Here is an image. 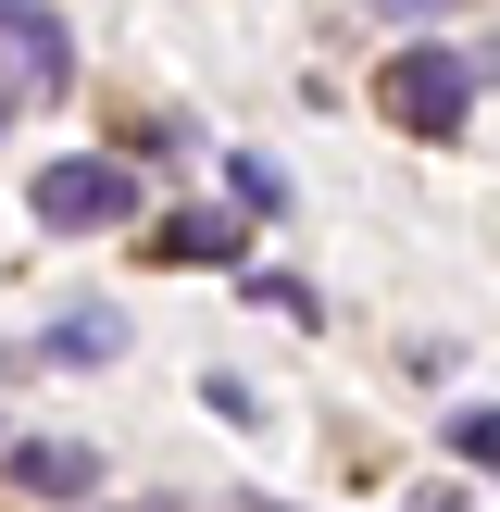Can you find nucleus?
Listing matches in <instances>:
<instances>
[{"label": "nucleus", "instance_id": "obj_8", "mask_svg": "<svg viewBox=\"0 0 500 512\" xmlns=\"http://www.w3.org/2000/svg\"><path fill=\"white\" fill-rule=\"evenodd\" d=\"M500 450V425H488V400H463V413H450V463H488Z\"/></svg>", "mask_w": 500, "mask_h": 512}, {"label": "nucleus", "instance_id": "obj_6", "mask_svg": "<svg viewBox=\"0 0 500 512\" xmlns=\"http://www.w3.org/2000/svg\"><path fill=\"white\" fill-rule=\"evenodd\" d=\"M225 188H238V213H288V175H275V163H250V150L225 163Z\"/></svg>", "mask_w": 500, "mask_h": 512}, {"label": "nucleus", "instance_id": "obj_7", "mask_svg": "<svg viewBox=\"0 0 500 512\" xmlns=\"http://www.w3.org/2000/svg\"><path fill=\"white\" fill-rule=\"evenodd\" d=\"M113 338H125L113 313H63V325H50V350H63V363H100V350H113Z\"/></svg>", "mask_w": 500, "mask_h": 512}, {"label": "nucleus", "instance_id": "obj_3", "mask_svg": "<svg viewBox=\"0 0 500 512\" xmlns=\"http://www.w3.org/2000/svg\"><path fill=\"white\" fill-rule=\"evenodd\" d=\"M63 75H75L63 13H50V0H0V88H13V100H38V88H63Z\"/></svg>", "mask_w": 500, "mask_h": 512}, {"label": "nucleus", "instance_id": "obj_10", "mask_svg": "<svg viewBox=\"0 0 500 512\" xmlns=\"http://www.w3.org/2000/svg\"><path fill=\"white\" fill-rule=\"evenodd\" d=\"M375 13H438V0H375Z\"/></svg>", "mask_w": 500, "mask_h": 512}, {"label": "nucleus", "instance_id": "obj_1", "mask_svg": "<svg viewBox=\"0 0 500 512\" xmlns=\"http://www.w3.org/2000/svg\"><path fill=\"white\" fill-rule=\"evenodd\" d=\"M475 88H488V63H475V50L413 38L388 75H375V113H388L400 138H463V125H475Z\"/></svg>", "mask_w": 500, "mask_h": 512}, {"label": "nucleus", "instance_id": "obj_4", "mask_svg": "<svg viewBox=\"0 0 500 512\" xmlns=\"http://www.w3.org/2000/svg\"><path fill=\"white\" fill-rule=\"evenodd\" d=\"M0 463H13V488H25V500H88L100 450H88V438H0Z\"/></svg>", "mask_w": 500, "mask_h": 512}, {"label": "nucleus", "instance_id": "obj_9", "mask_svg": "<svg viewBox=\"0 0 500 512\" xmlns=\"http://www.w3.org/2000/svg\"><path fill=\"white\" fill-rule=\"evenodd\" d=\"M250 300H275V313H288V325H313V313H325V300L300 288V275H250Z\"/></svg>", "mask_w": 500, "mask_h": 512}, {"label": "nucleus", "instance_id": "obj_2", "mask_svg": "<svg viewBox=\"0 0 500 512\" xmlns=\"http://www.w3.org/2000/svg\"><path fill=\"white\" fill-rule=\"evenodd\" d=\"M25 200H38L50 238H113V225H138V213H150V188L113 163V150H63V163H50Z\"/></svg>", "mask_w": 500, "mask_h": 512}, {"label": "nucleus", "instance_id": "obj_11", "mask_svg": "<svg viewBox=\"0 0 500 512\" xmlns=\"http://www.w3.org/2000/svg\"><path fill=\"white\" fill-rule=\"evenodd\" d=\"M425 512H475V500H425Z\"/></svg>", "mask_w": 500, "mask_h": 512}, {"label": "nucleus", "instance_id": "obj_5", "mask_svg": "<svg viewBox=\"0 0 500 512\" xmlns=\"http://www.w3.org/2000/svg\"><path fill=\"white\" fill-rule=\"evenodd\" d=\"M225 250H238L225 213H175V225H163V263H225Z\"/></svg>", "mask_w": 500, "mask_h": 512}]
</instances>
